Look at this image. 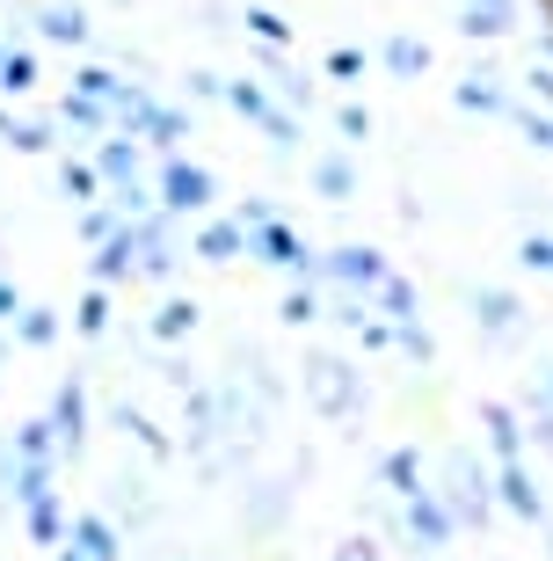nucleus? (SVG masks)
Masks as SVG:
<instances>
[{
  "label": "nucleus",
  "instance_id": "15",
  "mask_svg": "<svg viewBox=\"0 0 553 561\" xmlns=\"http://www.w3.org/2000/svg\"><path fill=\"white\" fill-rule=\"evenodd\" d=\"M22 518H30V540H37V547H66V533H73V518H66L59 489L30 496V503H22Z\"/></svg>",
  "mask_w": 553,
  "mask_h": 561
},
{
  "label": "nucleus",
  "instance_id": "44",
  "mask_svg": "<svg viewBox=\"0 0 553 561\" xmlns=\"http://www.w3.org/2000/svg\"><path fill=\"white\" fill-rule=\"evenodd\" d=\"M335 131H343V139H365V131H371V110L365 103H343V110H335Z\"/></svg>",
  "mask_w": 553,
  "mask_h": 561
},
{
  "label": "nucleus",
  "instance_id": "54",
  "mask_svg": "<svg viewBox=\"0 0 553 561\" xmlns=\"http://www.w3.org/2000/svg\"><path fill=\"white\" fill-rule=\"evenodd\" d=\"M0 351H8V321H0Z\"/></svg>",
  "mask_w": 553,
  "mask_h": 561
},
{
  "label": "nucleus",
  "instance_id": "37",
  "mask_svg": "<svg viewBox=\"0 0 553 561\" xmlns=\"http://www.w3.org/2000/svg\"><path fill=\"white\" fill-rule=\"evenodd\" d=\"M393 343H401L415 365H430V357H437V335L423 329V313H415V321H393Z\"/></svg>",
  "mask_w": 553,
  "mask_h": 561
},
{
  "label": "nucleus",
  "instance_id": "29",
  "mask_svg": "<svg viewBox=\"0 0 553 561\" xmlns=\"http://www.w3.org/2000/svg\"><path fill=\"white\" fill-rule=\"evenodd\" d=\"M8 329H15L22 343H30V351H44V343L59 335V307H22L15 321H8Z\"/></svg>",
  "mask_w": 553,
  "mask_h": 561
},
{
  "label": "nucleus",
  "instance_id": "27",
  "mask_svg": "<svg viewBox=\"0 0 553 561\" xmlns=\"http://www.w3.org/2000/svg\"><path fill=\"white\" fill-rule=\"evenodd\" d=\"M219 95H226V103H233V110H241L247 125H269V117H277V95H269L263 81H226Z\"/></svg>",
  "mask_w": 553,
  "mask_h": 561
},
{
  "label": "nucleus",
  "instance_id": "17",
  "mask_svg": "<svg viewBox=\"0 0 553 561\" xmlns=\"http://www.w3.org/2000/svg\"><path fill=\"white\" fill-rule=\"evenodd\" d=\"M379 474H387V489H393L401 503L430 489V467H423V453H415V445H393V453L379 459Z\"/></svg>",
  "mask_w": 553,
  "mask_h": 561
},
{
  "label": "nucleus",
  "instance_id": "11",
  "mask_svg": "<svg viewBox=\"0 0 553 561\" xmlns=\"http://www.w3.org/2000/svg\"><path fill=\"white\" fill-rule=\"evenodd\" d=\"M139 227V277H175V233H168V211L153 205L146 219H131Z\"/></svg>",
  "mask_w": 553,
  "mask_h": 561
},
{
  "label": "nucleus",
  "instance_id": "2",
  "mask_svg": "<svg viewBox=\"0 0 553 561\" xmlns=\"http://www.w3.org/2000/svg\"><path fill=\"white\" fill-rule=\"evenodd\" d=\"M153 197H161L168 219H197V211H211V197H219V190H211V175L189 161V153H168L161 175H153Z\"/></svg>",
  "mask_w": 553,
  "mask_h": 561
},
{
  "label": "nucleus",
  "instance_id": "52",
  "mask_svg": "<svg viewBox=\"0 0 553 561\" xmlns=\"http://www.w3.org/2000/svg\"><path fill=\"white\" fill-rule=\"evenodd\" d=\"M51 561H88V554H81V547H73V540H66V547H51Z\"/></svg>",
  "mask_w": 553,
  "mask_h": 561
},
{
  "label": "nucleus",
  "instance_id": "24",
  "mask_svg": "<svg viewBox=\"0 0 553 561\" xmlns=\"http://www.w3.org/2000/svg\"><path fill=\"white\" fill-rule=\"evenodd\" d=\"M37 37H51V44H88V15L73 8V0H59V8H37Z\"/></svg>",
  "mask_w": 553,
  "mask_h": 561
},
{
  "label": "nucleus",
  "instance_id": "25",
  "mask_svg": "<svg viewBox=\"0 0 553 561\" xmlns=\"http://www.w3.org/2000/svg\"><path fill=\"white\" fill-rule=\"evenodd\" d=\"M379 66L401 73V81H408V73H430V44H423V37H387V44H379Z\"/></svg>",
  "mask_w": 553,
  "mask_h": 561
},
{
  "label": "nucleus",
  "instance_id": "30",
  "mask_svg": "<svg viewBox=\"0 0 553 561\" xmlns=\"http://www.w3.org/2000/svg\"><path fill=\"white\" fill-rule=\"evenodd\" d=\"M241 22H247V37H255V44H277V51H291V22L277 15V8H241Z\"/></svg>",
  "mask_w": 553,
  "mask_h": 561
},
{
  "label": "nucleus",
  "instance_id": "3",
  "mask_svg": "<svg viewBox=\"0 0 553 561\" xmlns=\"http://www.w3.org/2000/svg\"><path fill=\"white\" fill-rule=\"evenodd\" d=\"M313 277H329L335 291H379V277H387V255L371 249V241H343V249H329L321 263H313Z\"/></svg>",
  "mask_w": 553,
  "mask_h": 561
},
{
  "label": "nucleus",
  "instance_id": "32",
  "mask_svg": "<svg viewBox=\"0 0 553 561\" xmlns=\"http://www.w3.org/2000/svg\"><path fill=\"white\" fill-rule=\"evenodd\" d=\"M59 183H66V197H73V205H95V197H103L95 161H59Z\"/></svg>",
  "mask_w": 553,
  "mask_h": 561
},
{
  "label": "nucleus",
  "instance_id": "50",
  "mask_svg": "<svg viewBox=\"0 0 553 561\" xmlns=\"http://www.w3.org/2000/svg\"><path fill=\"white\" fill-rule=\"evenodd\" d=\"M335 561H379V547H371V540H343V554H335Z\"/></svg>",
  "mask_w": 553,
  "mask_h": 561
},
{
  "label": "nucleus",
  "instance_id": "49",
  "mask_svg": "<svg viewBox=\"0 0 553 561\" xmlns=\"http://www.w3.org/2000/svg\"><path fill=\"white\" fill-rule=\"evenodd\" d=\"M22 313V291H15V277H0V321H15Z\"/></svg>",
  "mask_w": 553,
  "mask_h": 561
},
{
  "label": "nucleus",
  "instance_id": "1",
  "mask_svg": "<svg viewBox=\"0 0 553 561\" xmlns=\"http://www.w3.org/2000/svg\"><path fill=\"white\" fill-rule=\"evenodd\" d=\"M437 496H445V503H451V518L473 525V533L495 518V474H481V459H473V453H451L445 489H437Z\"/></svg>",
  "mask_w": 553,
  "mask_h": 561
},
{
  "label": "nucleus",
  "instance_id": "51",
  "mask_svg": "<svg viewBox=\"0 0 553 561\" xmlns=\"http://www.w3.org/2000/svg\"><path fill=\"white\" fill-rule=\"evenodd\" d=\"M532 409H553V365H546V379H539V394H532Z\"/></svg>",
  "mask_w": 553,
  "mask_h": 561
},
{
  "label": "nucleus",
  "instance_id": "13",
  "mask_svg": "<svg viewBox=\"0 0 553 561\" xmlns=\"http://www.w3.org/2000/svg\"><path fill=\"white\" fill-rule=\"evenodd\" d=\"M0 481H8V496H15V503H30V496H44V489L59 481V459H30V453H8V459H0Z\"/></svg>",
  "mask_w": 553,
  "mask_h": 561
},
{
  "label": "nucleus",
  "instance_id": "35",
  "mask_svg": "<svg viewBox=\"0 0 553 561\" xmlns=\"http://www.w3.org/2000/svg\"><path fill=\"white\" fill-rule=\"evenodd\" d=\"M8 453H30V459H59V431H51V416L22 423V431H15V445H8Z\"/></svg>",
  "mask_w": 553,
  "mask_h": 561
},
{
  "label": "nucleus",
  "instance_id": "38",
  "mask_svg": "<svg viewBox=\"0 0 553 561\" xmlns=\"http://www.w3.org/2000/svg\"><path fill=\"white\" fill-rule=\"evenodd\" d=\"M117 219H124V211L110 205V197H95V205H81V241H88V249H95V241H103V233L117 227Z\"/></svg>",
  "mask_w": 553,
  "mask_h": 561
},
{
  "label": "nucleus",
  "instance_id": "55",
  "mask_svg": "<svg viewBox=\"0 0 553 561\" xmlns=\"http://www.w3.org/2000/svg\"><path fill=\"white\" fill-rule=\"evenodd\" d=\"M0 51H8V44H0Z\"/></svg>",
  "mask_w": 553,
  "mask_h": 561
},
{
  "label": "nucleus",
  "instance_id": "10",
  "mask_svg": "<svg viewBox=\"0 0 553 561\" xmlns=\"http://www.w3.org/2000/svg\"><path fill=\"white\" fill-rule=\"evenodd\" d=\"M44 416H51V431H59V459H73L88 445V387H81V379H66Z\"/></svg>",
  "mask_w": 553,
  "mask_h": 561
},
{
  "label": "nucleus",
  "instance_id": "45",
  "mask_svg": "<svg viewBox=\"0 0 553 561\" xmlns=\"http://www.w3.org/2000/svg\"><path fill=\"white\" fill-rule=\"evenodd\" d=\"M357 335H365V351H387V343H393V321H371V313H365V321H357Z\"/></svg>",
  "mask_w": 553,
  "mask_h": 561
},
{
  "label": "nucleus",
  "instance_id": "42",
  "mask_svg": "<svg viewBox=\"0 0 553 561\" xmlns=\"http://www.w3.org/2000/svg\"><path fill=\"white\" fill-rule=\"evenodd\" d=\"M525 271H539V277H553V233H525Z\"/></svg>",
  "mask_w": 553,
  "mask_h": 561
},
{
  "label": "nucleus",
  "instance_id": "5",
  "mask_svg": "<svg viewBox=\"0 0 553 561\" xmlns=\"http://www.w3.org/2000/svg\"><path fill=\"white\" fill-rule=\"evenodd\" d=\"M88 277H95V285H124V277H139V227H131V219H117V227L95 241Z\"/></svg>",
  "mask_w": 553,
  "mask_h": 561
},
{
  "label": "nucleus",
  "instance_id": "34",
  "mask_svg": "<svg viewBox=\"0 0 553 561\" xmlns=\"http://www.w3.org/2000/svg\"><path fill=\"white\" fill-rule=\"evenodd\" d=\"M59 117L66 125H88V131H110V103H95V95H81V88L59 95Z\"/></svg>",
  "mask_w": 553,
  "mask_h": 561
},
{
  "label": "nucleus",
  "instance_id": "19",
  "mask_svg": "<svg viewBox=\"0 0 553 561\" xmlns=\"http://www.w3.org/2000/svg\"><path fill=\"white\" fill-rule=\"evenodd\" d=\"M139 139L161 146V153H175V146L189 139V117H183V110H168L161 95H153V103H146V117H139Z\"/></svg>",
  "mask_w": 553,
  "mask_h": 561
},
{
  "label": "nucleus",
  "instance_id": "22",
  "mask_svg": "<svg viewBox=\"0 0 553 561\" xmlns=\"http://www.w3.org/2000/svg\"><path fill=\"white\" fill-rule=\"evenodd\" d=\"M313 190H321L329 205L357 197V161H349V153H321V161H313Z\"/></svg>",
  "mask_w": 553,
  "mask_h": 561
},
{
  "label": "nucleus",
  "instance_id": "31",
  "mask_svg": "<svg viewBox=\"0 0 553 561\" xmlns=\"http://www.w3.org/2000/svg\"><path fill=\"white\" fill-rule=\"evenodd\" d=\"M30 88H37V59L8 44V51H0V95H30Z\"/></svg>",
  "mask_w": 553,
  "mask_h": 561
},
{
  "label": "nucleus",
  "instance_id": "23",
  "mask_svg": "<svg viewBox=\"0 0 553 561\" xmlns=\"http://www.w3.org/2000/svg\"><path fill=\"white\" fill-rule=\"evenodd\" d=\"M0 139L15 146V153H51V146H59V125H44V117H30V125H22V117H8V110H0Z\"/></svg>",
  "mask_w": 553,
  "mask_h": 561
},
{
  "label": "nucleus",
  "instance_id": "14",
  "mask_svg": "<svg viewBox=\"0 0 553 561\" xmlns=\"http://www.w3.org/2000/svg\"><path fill=\"white\" fill-rule=\"evenodd\" d=\"M189 255L197 263H233V255H247V227L241 219H205L197 241H189Z\"/></svg>",
  "mask_w": 553,
  "mask_h": 561
},
{
  "label": "nucleus",
  "instance_id": "33",
  "mask_svg": "<svg viewBox=\"0 0 553 561\" xmlns=\"http://www.w3.org/2000/svg\"><path fill=\"white\" fill-rule=\"evenodd\" d=\"M510 125L525 131L532 146H546V153H553V110L546 103H510Z\"/></svg>",
  "mask_w": 553,
  "mask_h": 561
},
{
  "label": "nucleus",
  "instance_id": "56",
  "mask_svg": "<svg viewBox=\"0 0 553 561\" xmlns=\"http://www.w3.org/2000/svg\"><path fill=\"white\" fill-rule=\"evenodd\" d=\"M546 533H553V525H546Z\"/></svg>",
  "mask_w": 553,
  "mask_h": 561
},
{
  "label": "nucleus",
  "instance_id": "40",
  "mask_svg": "<svg viewBox=\"0 0 553 561\" xmlns=\"http://www.w3.org/2000/svg\"><path fill=\"white\" fill-rule=\"evenodd\" d=\"M291 321V329H307V321H321V299H313V285H291L285 291V307H277Z\"/></svg>",
  "mask_w": 553,
  "mask_h": 561
},
{
  "label": "nucleus",
  "instance_id": "6",
  "mask_svg": "<svg viewBox=\"0 0 553 561\" xmlns=\"http://www.w3.org/2000/svg\"><path fill=\"white\" fill-rule=\"evenodd\" d=\"M495 511H510V518H525V525H546V496H539V481H532L525 459H503V467H495Z\"/></svg>",
  "mask_w": 553,
  "mask_h": 561
},
{
  "label": "nucleus",
  "instance_id": "7",
  "mask_svg": "<svg viewBox=\"0 0 553 561\" xmlns=\"http://www.w3.org/2000/svg\"><path fill=\"white\" fill-rule=\"evenodd\" d=\"M307 394H313L321 416H349V409H357V373H349L343 357H313L307 365Z\"/></svg>",
  "mask_w": 553,
  "mask_h": 561
},
{
  "label": "nucleus",
  "instance_id": "48",
  "mask_svg": "<svg viewBox=\"0 0 553 561\" xmlns=\"http://www.w3.org/2000/svg\"><path fill=\"white\" fill-rule=\"evenodd\" d=\"M233 219H241V227H247V233H255V227H269V219H277V211H269V205H263V197H247V205H241V211H233Z\"/></svg>",
  "mask_w": 553,
  "mask_h": 561
},
{
  "label": "nucleus",
  "instance_id": "36",
  "mask_svg": "<svg viewBox=\"0 0 553 561\" xmlns=\"http://www.w3.org/2000/svg\"><path fill=\"white\" fill-rule=\"evenodd\" d=\"M73 329H81V335H103V329H110V285H88V291H81Z\"/></svg>",
  "mask_w": 553,
  "mask_h": 561
},
{
  "label": "nucleus",
  "instance_id": "4",
  "mask_svg": "<svg viewBox=\"0 0 553 561\" xmlns=\"http://www.w3.org/2000/svg\"><path fill=\"white\" fill-rule=\"evenodd\" d=\"M247 255H255V263H269V271H285V277H313V263H321V255L307 249V233L285 227V219H269V227L247 233Z\"/></svg>",
  "mask_w": 553,
  "mask_h": 561
},
{
  "label": "nucleus",
  "instance_id": "20",
  "mask_svg": "<svg viewBox=\"0 0 553 561\" xmlns=\"http://www.w3.org/2000/svg\"><path fill=\"white\" fill-rule=\"evenodd\" d=\"M66 540L81 547L88 561H117V554H124V540H117V525H110V518H95V511H81V518H73V533H66Z\"/></svg>",
  "mask_w": 553,
  "mask_h": 561
},
{
  "label": "nucleus",
  "instance_id": "8",
  "mask_svg": "<svg viewBox=\"0 0 553 561\" xmlns=\"http://www.w3.org/2000/svg\"><path fill=\"white\" fill-rule=\"evenodd\" d=\"M451 533H459V518H451V503L437 496V489H423V496H408V540L423 547V554H437V547H451Z\"/></svg>",
  "mask_w": 553,
  "mask_h": 561
},
{
  "label": "nucleus",
  "instance_id": "12",
  "mask_svg": "<svg viewBox=\"0 0 553 561\" xmlns=\"http://www.w3.org/2000/svg\"><path fill=\"white\" fill-rule=\"evenodd\" d=\"M510 22H517L510 0H459V37H473V44L510 37Z\"/></svg>",
  "mask_w": 553,
  "mask_h": 561
},
{
  "label": "nucleus",
  "instance_id": "53",
  "mask_svg": "<svg viewBox=\"0 0 553 561\" xmlns=\"http://www.w3.org/2000/svg\"><path fill=\"white\" fill-rule=\"evenodd\" d=\"M546 51H553V0H546Z\"/></svg>",
  "mask_w": 553,
  "mask_h": 561
},
{
  "label": "nucleus",
  "instance_id": "47",
  "mask_svg": "<svg viewBox=\"0 0 553 561\" xmlns=\"http://www.w3.org/2000/svg\"><path fill=\"white\" fill-rule=\"evenodd\" d=\"M525 81H532V103H546V110H553V59H546V66H532Z\"/></svg>",
  "mask_w": 553,
  "mask_h": 561
},
{
  "label": "nucleus",
  "instance_id": "46",
  "mask_svg": "<svg viewBox=\"0 0 553 561\" xmlns=\"http://www.w3.org/2000/svg\"><path fill=\"white\" fill-rule=\"evenodd\" d=\"M263 131H269V146H299V117H285V110H277Z\"/></svg>",
  "mask_w": 553,
  "mask_h": 561
},
{
  "label": "nucleus",
  "instance_id": "26",
  "mask_svg": "<svg viewBox=\"0 0 553 561\" xmlns=\"http://www.w3.org/2000/svg\"><path fill=\"white\" fill-rule=\"evenodd\" d=\"M189 329H197V299H183V291H168L161 307H153V335H161V343H183Z\"/></svg>",
  "mask_w": 553,
  "mask_h": 561
},
{
  "label": "nucleus",
  "instance_id": "16",
  "mask_svg": "<svg viewBox=\"0 0 553 561\" xmlns=\"http://www.w3.org/2000/svg\"><path fill=\"white\" fill-rule=\"evenodd\" d=\"M481 431H488L495 459H525V416L510 401H481Z\"/></svg>",
  "mask_w": 553,
  "mask_h": 561
},
{
  "label": "nucleus",
  "instance_id": "21",
  "mask_svg": "<svg viewBox=\"0 0 553 561\" xmlns=\"http://www.w3.org/2000/svg\"><path fill=\"white\" fill-rule=\"evenodd\" d=\"M473 307H481V329H488V335H510L517 313H525V299L503 291V285H473Z\"/></svg>",
  "mask_w": 553,
  "mask_h": 561
},
{
  "label": "nucleus",
  "instance_id": "43",
  "mask_svg": "<svg viewBox=\"0 0 553 561\" xmlns=\"http://www.w3.org/2000/svg\"><path fill=\"white\" fill-rule=\"evenodd\" d=\"M357 73H365V51H357V44H335L329 51V81H357Z\"/></svg>",
  "mask_w": 553,
  "mask_h": 561
},
{
  "label": "nucleus",
  "instance_id": "28",
  "mask_svg": "<svg viewBox=\"0 0 553 561\" xmlns=\"http://www.w3.org/2000/svg\"><path fill=\"white\" fill-rule=\"evenodd\" d=\"M379 307H387V321H415V313H423V291L408 285V277H379Z\"/></svg>",
  "mask_w": 553,
  "mask_h": 561
},
{
  "label": "nucleus",
  "instance_id": "39",
  "mask_svg": "<svg viewBox=\"0 0 553 561\" xmlns=\"http://www.w3.org/2000/svg\"><path fill=\"white\" fill-rule=\"evenodd\" d=\"M73 88H81V95H95V103H117V73H110V66H81V73H73Z\"/></svg>",
  "mask_w": 553,
  "mask_h": 561
},
{
  "label": "nucleus",
  "instance_id": "41",
  "mask_svg": "<svg viewBox=\"0 0 553 561\" xmlns=\"http://www.w3.org/2000/svg\"><path fill=\"white\" fill-rule=\"evenodd\" d=\"M117 416H124V431L139 437V445H146V453H153V459H168V437H161V431H153V423H146V416H139V409H117Z\"/></svg>",
  "mask_w": 553,
  "mask_h": 561
},
{
  "label": "nucleus",
  "instance_id": "9",
  "mask_svg": "<svg viewBox=\"0 0 553 561\" xmlns=\"http://www.w3.org/2000/svg\"><path fill=\"white\" fill-rule=\"evenodd\" d=\"M139 168H146V139H139V131H117V125H110L103 146H95V175H103V190L110 183H139Z\"/></svg>",
  "mask_w": 553,
  "mask_h": 561
},
{
  "label": "nucleus",
  "instance_id": "18",
  "mask_svg": "<svg viewBox=\"0 0 553 561\" xmlns=\"http://www.w3.org/2000/svg\"><path fill=\"white\" fill-rule=\"evenodd\" d=\"M451 103L473 110V117H510V95H503V81H495V73H466V81L451 88Z\"/></svg>",
  "mask_w": 553,
  "mask_h": 561
}]
</instances>
